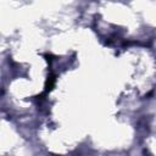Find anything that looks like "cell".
<instances>
[{"instance_id": "1", "label": "cell", "mask_w": 156, "mask_h": 156, "mask_svg": "<svg viewBox=\"0 0 156 156\" xmlns=\"http://www.w3.org/2000/svg\"><path fill=\"white\" fill-rule=\"evenodd\" d=\"M54 84H55V77H50V78L46 80V91H48V90H51L52 87H54Z\"/></svg>"}]
</instances>
